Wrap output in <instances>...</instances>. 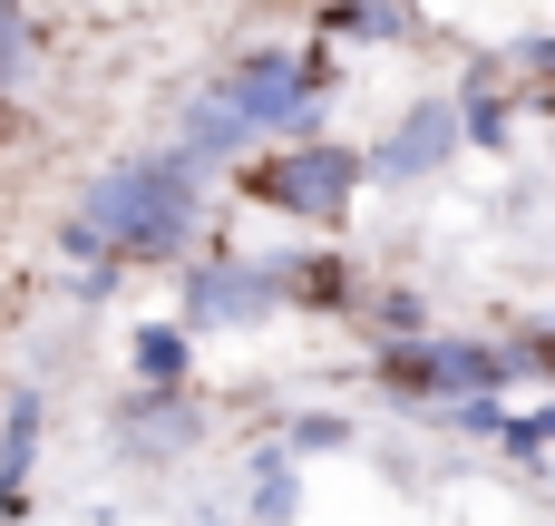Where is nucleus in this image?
Wrapping results in <instances>:
<instances>
[{
    "instance_id": "6e6552de",
    "label": "nucleus",
    "mask_w": 555,
    "mask_h": 526,
    "mask_svg": "<svg viewBox=\"0 0 555 526\" xmlns=\"http://www.w3.org/2000/svg\"><path fill=\"white\" fill-rule=\"evenodd\" d=\"M127 361H137V381H146V390H176V381H185V361H195V332H185V322H146V332L127 342Z\"/></svg>"
},
{
    "instance_id": "1a4fd4ad",
    "label": "nucleus",
    "mask_w": 555,
    "mask_h": 526,
    "mask_svg": "<svg viewBox=\"0 0 555 526\" xmlns=\"http://www.w3.org/2000/svg\"><path fill=\"white\" fill-rule=\"evenodd\" d=\"M449 117H459V137H478V146H507V117H517V107H507L498 88H468Z\"/></svg>"
},
{
    "instance_id": "20e7f679",
    "label": "nucleus",
    "mask_w": 555,
    "mask_h": 526,
    "mask_svg": "<svg viewBox=\"0 0 555 526\" xmlns=\"http://www.w3.org/2000/svg\"><path fill=\"white\" fill-rule=\"evenodd\" d=\"M361 176H371V166H361L351 146L293 137V146H283V156H263V166H254L244 185H254L263 205H283V215H341V205L361 195Z\"/></svg>"
},
{
    "instance_id": "7ed1b4c3",
    "label": "nucleus",
    "mask_w": 555,
    "mask_h": 526,
    "mask_svg": "<svg viewBox=\"0 0 555 526\" xmlns=\"http://www.w3.org/2000/svg\"><path fill=\"white\" fill-rule=\"evenodd\" d=\"M537 361H546L537 342H517V351H488V342H390L380 351V381L390 390H420V400H498Z\"/></svg>"
},
{
    "instance_id": "0eeeda50",
    "label": "nucleus",
    "mask_w": 555,
    "mask_h": 526,
    "mask_svg": "<svg viewBox=\"0 0 555 526\" xmlns=\"http://www.w3.org/2000/svg\"><path fill=\"white\" fill-rule=\"evenodd\" d=\"M29 459H39V390H10V420H0V526L29 508Z\"/></svg>"
},
{
    "instance_id": "f257e3e1",
    "label": "nucleus",
    "mask_w": 555,
    "mask_h": 526,
    "mask_svg": "<svg viewBox=\"0 0 555 526\" xmlns=\"http://www.w3.org/2000/svg\"><path fill=\"white\" fill-rule=\"evenodd\" d=\"M205 224V195H195V166H176L166 146L156 156H117L107 176H88L78 215H68V254L78 264H176Z\"/></svg>"
},
{
    "instance_id": "f8f14e48",
    "label": "nucleus",
    "mask_w": 555,
    "mask_h": 526,
    "mask_svg": "<svg viewBox=\"0 0 555 526\" xmlns=\"http://www.w3.org/2000/svg\"><path fill=\"white\" fill-rule=\"evenodd\" d=\"M351 420H293V449H341Z\"/></svg>"
},
{
    "instance_id": "39448f33",
    "label": "nucleus",
    "mask_w": 555,
    "mask_h": 526,
    "mask_svg": "<svg viewBox=\"0 0 555 526\" xmlns=\"http://www.w3.org/2000/svg\"><path fill=\"white\" fill-rule=\"evenodd\" d=\"M283 293H273V264H195L185 273V332H224V322H263Z\"/></svg>"
},
{
    "instance_id": "f03ea898",
    "label": "nucleus",
    "mask_w": 555,
    "mask_h": 526,
    "mask_svg": "<svg viewBox=\"0 0 555 526\" xmlns=\"http://www.w3.org/2000/svg\"><path fill=\"white\" fill-rule=\"evenodd\" d=\"M332 68L322 59H293V49H244L224 78H205L176 117V166H215V156H244V137H312V107H322Z\"/></svg>"
},
{
    "instance_id": "ddd939ff",
    "label": "nucleus",
    "mask_w": 555,
    "mask_h": 526,
    "mask_svg": "<svg viewBox=\"0 0 555 526\" xmlns=\"http://www.w3.org/2000/svg\"><path fill=\"white\" fill-rule=\"evenodd\" d=\"M0 137H10V107H0Z\"/></svg>"
},
{
    "instance_id": "9b49d317",
    "label": "nucleus",
    "mask_w": 555,
    "mask_h": 526,
    "mask_svg": "<svg viewBox=\"0 0 555 526\" xmlns=\"http://www.w3.org/2000/svg\"><path fill=\"white\" fill-rule=\"evenodd\" d=\"M546 410H527V420H498V439H507V449H517V459H537V449H546Z\"/></svg>"
},
{
    "instance_id": "9d476101",
    "label": "nucleus",
    "mask_w": 555,
    "mask_h": 526,
    "mask_svg": "<svg viewBox=\"0 0 555 526\" xmlns=\"http://www.w3.org/2000/svg\"><path fill=\"white\" fill-rule=\"evenodd\" d=\"M29 68V20H20V0H0V88Z\"/></svg>"
},
{
    "instance_id": "423d86ee",
    "label": "nucleus",
    "mask_w": 555,
    "mask_h": 526,
    "mask_svg": "<svg viewBox=\"0 0 555 526\" xmlns=\"http://www.w3.org/2000/svg\"><path fill=\"white\" fill-rule=\"evenodd\" d=\"M449 146H459V117H449V107H410V127H390V146L361 156V166H380V176H429Z\"/></svg>"
}]
</instances>
